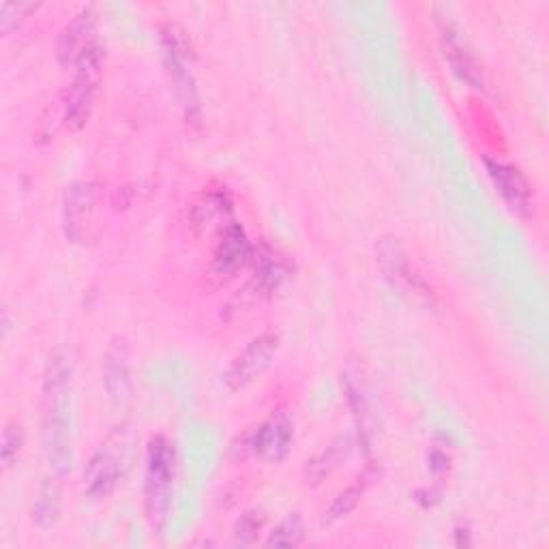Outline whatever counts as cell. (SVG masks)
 <instances>
[{
    "instance_id": "cell-2",
    "label": "cell",
    "mask_w": 549,
    "mask_h": 549,
    "mask_svg": "<svg viewBox=\"0 0 549 549\" xmlns=\"http://www.w3.org/2000/svg\"><path fill=\"white\" fill-rule=\"evenodd\" d=\"M103 52L97 41H88L76 56V76L65 93V121L71 129H82L95 108L101 80Z\"/></svg>"
},
{
    "instance_id": "cell-18",
    "label": "cell",
    "mask_w": 549,
    "mask_h": 549,
    "mask_svg": "<svg viewBox=\"0 0 549 549\" xmlns=\"http://www.w3.org/2000/svg\"><path fill=\"white\" fill-rule=\"evenodd\" d=\"M20 447H22L20 427L9 425L5 429V434H3V449H0V455H3V464L5 466L13 464V459H16L18 453H20Z\"/></svg>"
},
{
    "instance_id": "cell-14",
    "label": "cell",
    "mask_w": 549,
    "mask_h": 549,
    "mask_svg": "<svg viewBox=\"0 0 549 549\" xmlns=\"http://www.w3.org/2000/svg\"><path fill=\"white\" fill-rule=\"evenodd\" d=\"M303 537H305L303 519L296 513H290L284 522H279V526L271 532V537H269V541H266V545L269 547H296V545H301Z\"/></svg>"
},
{
    "instance_id": "cell-15",
    "label": "cell",
    "mask_w": 549,
    "mask_h": 549,
    "mask_svg": "<svg viewBox=\"0 0 549 549\" xmlns=\"http://www.w3.org/2000/svg\"><path fill=\"white\" fill-rule=\"evenodd\" d=\"M262 526H264V515L260 511L245 513L234 526V543L241 547H251L256 543Z\"/></svg>"
},
{
    "instance_id": "cell-11",
    "label": "cell",
    "mask_w": 549,
    "mask_h": 549,
    "mask_svg": "<svg viewBox=\"0 0 549 549\" xmlns=\"http://www.w3.org/2000/svg\"><path fill=\"white\" fill-rule=\"evenodd\" d=\"M444 58H447L451 69L464 82H468L474 88H481L483 86L481 69L477 67V63H474V58L470 56V52L464 48V43L459 41L457 37L449 35L447 39H444Z\"/></svg>"
},
{
    "instance_id": "cell-7",
    "label": "cell",
    "mask_w": 549,
    "mask_h": 549,
    "mask_svg": "<svg viewBox=\"0 0 549 549\" xmlns=\"http://www.w3.org/2000/svg\"><path fill=\"white\" fill-rule=\"evenodd\" d=\"M292 440V421L286 412H275L269 421H264L254 436H251L249 447L258 457L266 462H281L290 449Z\"/></svg>"
},
{
    "instance_id": "cell-19",
    "label": "cell",
    "mask_w": 549,
    "mask_h": 549,
    "mask_svg": "<svg viewBox=\"0 0 549 549\" xmlns=\"http://www.w3.org/2000/svg\"><path fill=\"white\" fill-rule=\"evenodd\" d=\"M33 9H35V5H31V3H5L3 7H0V28H3L5 33H9L11 26L18 20H22L26 13Z\"/></svg>"
},
{
    "instance_id": "cell-10",
    "label": "cell",
    "mask_w": 549,
    "mask_h": 549,
    "mask_svg": "<svg viewBox=\"0 0 549 549\" xmlns=\"http://www.w3.org/2000/svg\"><path fill=\"white\" fill-rule=\"evenodd\" d=\"M95 200V191L91 185L78 183L71 185L65 196V226L67 236L73 241H80L84 236V224L88 219V211H91Z\"/></svg>"
},
{
    "instance_id": "cell-13",
    "label": "cell",
    "mask_w": 549,
    "mask_h": 549,
    "mask_svg": "<svg viewBox=\"0 0 549 549\" xmlns=\"http://www.w3.org/2000/svg\"><path fill=\"white\" fill-rule=\"evenodd\" d=\"M93 26V18H91V9H84L80 16L73 20L69 24V28L63 35V43H61V56L67 58V56H73V54H80V50L86 46L88 39L84 37L88 31H91Z\"/></svg>"
},
{
    "instance_id": "cell-17",
    "label": "cell",
    "mask_w": 549,
    "mask_h": 549,
    "mask_svg": "<svg viewBox=\"0 0 549 549\" xmlns=\"http://www.w3.org/2000/svg\"><path fill=\"white\" fill-rule=\"evenodd\" d=\"M361 492H363V489H361L359 485H352V487L344 489V492H341V494L335 498V502L331 504L329 515H326V522H335V519L348 515V513L356 507V502H359Z\"/></svg>"
},
{
    "instance_id": "cell-1",
    "label": "cell",
    "mask_w": 549,
    "mask_h": 549,
    "mask_svg": "<svg viewBox=\"0 0 549 549\" xmlns=\"http://www.w3.org/2000/svg\"><path fill=\"white\" fill-rule=\"evenodd\" d=\"M174 489V449L172 444L157 436L148 444L146 477H144V511L148 524L161 532L168 524Z\"/></svg>"
},
{
    "instance_id": "cell-4",
    "label": "cell",
    "mask_w": 549,
    "mask_h": 549,
    "mask_svg": "<svg viewBox=\"0 0 549 549\" xmlns=\"http://www.w3.org/2000/svg\"><path fill=\"white\" fill-rule=\"evenodd\" d=\"M378 262L382 266L384 277L391 281L393 288L414 296V299H429L432 292H429L423 277L412 269L406 251L397 243V239H384L380 243Z\"/></svg>"
},
{
    "instance_id": "cell-8",
    "label": "cell",
    "mask_w": 549,
    "mask_h": 549,
    "mask_svg": "<svg viewBox=\"0 0 549 549\" xmlns=\"http://www.w3.org/2000/svg\"><path fill=\"white\" fill-rule=\"evenodd\" d=\"M249 241L245 236V230L239 226H228L226 232L221 234V241L217 245L215 258H213V269L217 275H232L241 269L245 260L249 258Z\"/></svg>"
},
{
    "instance_id": "cell-3",
    "label": "cell",
    "mask_w": 549,
    "mask_h": 549,
    "mask_svg": "<svg viewBox=\"0 0 549 549\" xmlns=\"http://www.w3.org/2000/svg\"><path fill=\"white\" fill-rule=\"evenodd\" d=\"M123 442H125L123 436L118 444H112V438H110L106 447H101L93 455L91 464H88L84 472V492L93 500L110 496L118 479H121L123 459H125V447H121Z\"/></svg>"
},
{
    "instance_id": "cell-9",
    "label": "cell",
    "mask_w": 549,
    "mask_h": 549,
    "mask_svg": "<svg viewBox=\"0 0 549 549\" xmlns=\"http://www.w3.org/2000/svg\"><path fill=\"white\" fill-rule=\"evenodd\" d=\"M103 372H106V387L114 404L123 406L131 397V378H129V361L127 348L123 344H112L106 363H103Z\"/></svg>"
},
{
    "instance_id": "cell-12",
    "label": "cell",
    "mask_w": 549,
    "mask_h": 549,
    "mask_svg": "<svg viewBox=\"0 0 549 549\" xmlns=\"http://www.w3.org/2000/svg\"><path fill=\"white\" fill-rule=\"evenodd\" d=\"M58 515H61V487L54 479H43L33 504L35 522L41 528H50L58 522Z\"/></svg>"
},
{
    "instance_id": "cell-16",
    "label": "cell",
    "mask_w": 549,
    "mask_h": 549,
    "mask_svg": "<svg viewBox=\"0 0 549 549\" xmlns=\"http://www.w3.org/2000/svg\"><path fill=\"white\" fill-rule=\"evenodd\" d=\"M346 440H337L335 444H331V449L329 451H324L320 457H316L314 462L309 464V474L314 479H322L324 474H329L339 462H341V457H346Z\"/></svg>"
},
{
    "instance_id": "cell-6",
    "label": "cell",
    "mask_w": 549,
    "mask_h": 549,
    "mask_svg": "<svg viewBox=\"0 0 549 549\" xmlns=\"http://www.w3.org/2000/svg\"><path fill=\"white\" fill-rule=\"evenodd\" d=\"M483 163L489 181L494 183L496 191L507 202L509 209L517 215H528L532 206V189L522 170L513 166V163H504L492 157H485Z\"/></svg>"
},
{
    "instance_id": "cell-5",
    "label": "cell",
    "mask_w": 549,
    "mask_h": 549,
    "mask_svg": "<svg viewBox=\"0 0 549 549\" xmlns=\"http://www.w3.org/2000/svg\"><path fill=\"white\" fill-rule=\"evenodd\" d=\"M277 346H279V337L275 333H262L260 337L251 341L239 359L230 365L226 374L228 387L232 391H239L247 387V384L254 382L264 369L271 365Z\"/></svg>"
}]
</instances>
